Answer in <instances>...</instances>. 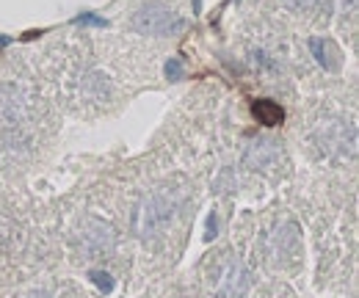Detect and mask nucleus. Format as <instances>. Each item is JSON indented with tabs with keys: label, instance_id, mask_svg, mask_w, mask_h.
I'll return each mask as SVG.
<instances>
[{
	"label": "nucleus",
	"instance_id": "f257e3e1",
	"mask_svg": "<svg viewBox=\"0 0 359 298\" xmlns=\"http://www.w3.org/2000/svg\"><path fill=\"white\" fill-rule=\"evenodd\" d=\"M177 194L175 191H155L144 199L141 215H138V232L141 238H158L177 213Z\"/></svg>",
	"mask_w": 359,
	"mask_h": 298
},
{
	"label": "nucleus",
	"instance_id": "f03ea898",
	"mask_svg": "<svg viewBox=\"0 0 359 298\" xmlns=\"http://www.w3.org/2000/svg\"><path fill=\"white\" fill-rule=\"evenodd\" d=\"M133 28L149 36H172L185 28V20L177 17L163 3H147L133 14Z\"/></svg>",
	"mask_w": 359,
	"mask_h": 298
},
{
	"label": "nucleus",
	"instance_id": "7ed1b4c3",
	"mask_svg": "<svg viewBox=\"0 0 359 298\" xmlns=\"http://www.w3.org/2000/svg\"><path fill=\"white\" fill-rule=\"evenodd\" d=\"M252 285V276L246 271V265L232 255H224V259L216 265L213 273V290L222 298H243Z\"/></svg>",
	"mask_w": 359,
	"mask_h": 298
},
{
	"label": "nucleus",
	"instance_id": "20e7f679",
	"mask_svg": "<svg viewBox=\"0 0 359 298\" xmlns=\"http://www.w3.org/2000/svg\"><path fill=\"white\" fill-rule=\"evenodd\" d=\"M81 249L86 255H102L114 249V229L102 221H86L81 229Z\"/></svg>",
	"mask_w": 359,
	"mask_h": 298
},
{
	"label": "nucleus",
	"instance_id": "39448f33",
	"mask_svg": "<svg viewBox=\"0 0 359 298\" xmlns=\"http://www.w3.org/2000/svg\"><path fill=\"white\" fill-rule=\"evenodd\" d=\"M310 53H313V58L323 69H329V72H337L340 69L343 53H340V47L332 42V39H320V36L310 39Z\"/></svg>",
	"mask_w": 359,
	"mask_h": 298
},
{
	"label": "nucleus",
	"instance_id": "423d86ee",
	"mask_svg": "<svg viewBox=\"0 0 359 298\" xmlns=\"http://www.w3.org/2000/svg\"><path fill=\"white\" fill-rule=\"evenodd\" d=\"M296 246H299V229L293 224H285L271 235V249H273L271 255L273 257H293Z\"/></svg>",
	"mask_w": 359,
	"mask_h": 298
},
{
	"label": "nucleus",
	"instance_id": "0eeeda50",
	"mask_svg": "<svg viewBox=\"0 0 359 298\" xmlns=\"http://www.w3.org/2000/svg\"><path fill=\"white\" fill-rule=\"evenodd\" d=\"M252 114H255V119H257L260 125H266V128H276V125H282V119H285L282 105L273 102V100H255V102H252Z\"/></svg>",
	"mask_w": 359,
	"mask_h": 298
},
{
	"label": "nucleus",
	"instance_id": "6e6552de",
	"mask_svg": "<svg viewBox=\"0 0 359 298\" xmlns=\"http://www.w3.org/2000/svg\"><path fill=\"white\" fill-rule=\"evenodd\" d=\"M89 279L91 285L100 290V293H105V296H111L114 293V279H111V273H105V271H89Z\"/></svg>",
	"mask_w": 359,
	"mask_h": 298
},
{
	"label": "nucleus",
	"instance_id": "1a4fd4ad",
	"mask_svg": "<svg viewBox=\"0 0 359 298\" xmlns=\"http://www.w3.org/2000/svg\"><path fill=\"white\" fill-rule=\"evenodd\" d=\"M72 22H75V25H91V28H105V25H108V20H105V17H97V14H91V11L78 14Z\"/></svg>",
	"mask_w": 359,
	"mask_h": 298
},
{
	"label": "nucleus",
	"instance_id": "9d476101",
	"mask_svg": "<svg viewBox=\"0 0 359 298\" xmlns=\"http://www.w3.org/2000/svg\"><path fill=\"white\" fill-rule=\"evenodd\" d=\"M163 72H166V78H169L172 83L182 81V75H185V69H182V61H180V58H169V61H166V67H163Z\"/></svg>",
	"mask_w": 359,
	"mask_h": 298
},
{
	"label": "nucleus",
	"instance_id": "9b49d317",
	"mask_svg": "<svg viewBox=\"0 0 359 298\" xmlns=\"http://www.w3.org/2000/svg\"><path fill=\"white\" fill-rule=\"evenodd\" d=\"M216 238H219V213H210L205 224V241H216Z\"/></svg>",
	"mask_w": 359,
	"mask_h": 298
},
{
	"label": "nucleus",
	"instance_id": "f8f14e48",
	"mask_svg": "<svg viewBox=\"0 0 359 298\" xmlns=\"http://www.w3.org/2000/svg\"><path fill=\"white\" fill-rule=\"evenodd\" d=\"M290 8H313L315 3H320V0H285Z\"/></svg>",
	"mask_w": 359,
	"mask_h": 298
},
{
	"label": "nucleus",
	"instance_id": "ddd939ff",
	"mask_svg": "<svg viewBox=\"0 0 359 298\" xmlns=\"http://www.w3.org/2000/svg\"><path fill=\"white\" fill-rule=\"evenodd\" d=\"M6 44H11V36H3V34H0V50H3Z\"/></svg>",
	"mask_w": 359,
	"mask_h": 298
},
{
	"label": "nucleus",
	"instance_id": "4468645a",
	"mask_svg": "<svg viewBox=\"0 0 359 298\" xmlns=\"http://www.w3.org/2000/svg\"><path fill=\"white\" fill-rule=\"evenodd\" d=\"M31 298H47L45 293H36V296H31Z\"/></svg>",
	"mask_w": 359,
	"mask_h": 298
}]
</instances>
